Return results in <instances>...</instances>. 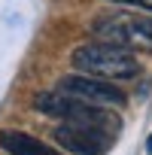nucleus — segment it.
<instances>
[{
	"mask_svg": "<svg viewBox=\"0 0 152 155\" xmlns=\"http://www.w3.org/2000/svg\"><path fill=\"white\" fill-rule=\"evenodd\" d=\"M70 64L76 67V73L82 76H94V79H134L140 73V61L134 52H125L119 46L110 43H85L70 55Z\"/></svg>",
	"mask_w": 152,
	"mask_h": 155,
	"instance_id": "1",
	"label": "nucleus"
},
{
	"mask_svg": "<svg viewBox=\"0 0 152 155\" xmlns=\"http://www.w3.org/2000/svg\"><path fill=\"white\" fill-rule=\"evenodd\" d=\"M91 34L97 37V43H110V46H119L134 55L152 52V15H146V12L119 9V12L97 15L91 21Z\"/></svg>",
	"mask_w": 152,
	"mask_h": 155,
	"instance_id": "2",
	"label": "nucleus"
},
{
	"mask_svg": "<svg viewBox=\"0 0 152 155\" xmlns=\"http://www.w3.org/2000/svg\"><path fill=\"white\" fill-rule=\"evenodd\" d=\"M119 131H110L104 125H88V122H61L52 131V140L58 149L70 155H107L116 143Z\"/></svg>",
	"mask_w": 152,
	"mask_h": 155,
	"instance_id": "3",
	"label": "nucleus"
},
{
	"mask_svg": "<svg viewBox=\"0 0 152 155\" xmlns=\"http://www.w3.org/2000/svg\"><path fill=\"white\" fill-rule=\"evenodd\" d=\"M58 91L82 101L88 107H101V110H119L125 107V91L116 88L113 82L107 79H94V76H82V73H70L55 85Z\"/></svg>",
	"mask_w": 152,
	"mask_h": 155,
	"instance_id": "4",
	"label": "nucleus"
},
{
	"mask_svg": "<svg viewBox=\"0 0 152 155\" xmlns=\"http://www.w3.org/2000/svg\"><path fill=\"white\" fill-rule=\"evenodd\" d=\"M0 146L9 155H61L58 149H52L43 140H37L31 134H21V131H0Z\"/></svg>",
	"mask_w": 152,
	"mask_h": 155,
	"instance_id": "5",
	"label": "nucleus"
},
{
	"mask_svg": "<svg viewBox=\"0 0 152 155\" xmlns=\"http://www.w3.org/2000/svg\"><path fill=\"white\" fill-rule=\"evenodd\" d=\"M110 3H119V6H131V9L152 12V0H110Z\"/></svg>",
	"mask_w": 152,
	"mask_h": 155,
	"instance_id": "6",
	"label": "nucleus"
}]
</instances>
